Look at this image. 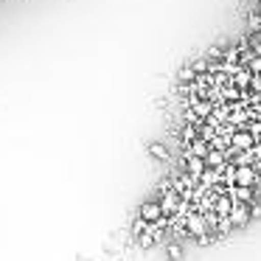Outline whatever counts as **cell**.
<instances>
[{"label": "cell", "instance_id": "cell-18", "mask_svg": "<svg viewBox=\"0 0 261 261\" xmlns=\"http://www.w3.org/2000/svg\"><path fill=\"white\" fill-rule=\"evenodd\" d=\"M253 188H255V199H258V197H261V177H258V182H255Z\"/></svg>", "mask_w": 261, "mask_h": 261}, {"label": "cell", "instance_id": "cell-11", "mask_svg": "<svg viewBox=\"0 0 261 261\" xmlns=\"http://www.w3.org/2000/svg\"><path fill=\"white\" fill-rule=\"evenodd\" d=\"M233 227H236V225L230 222V216H222L219 225H216V236H219V239H222V236H227V233H230Z\"/></svg>", "mask_w": 261, "mask_h": 261}, {"label": "cell", "instance_id": "cell-1", "mask_svg": "<svg viewBox=\"0 0 261 261\" xmlns=\"http://www.w3.org/2000/svg\"><path fill=\"white\" fill-rule=\"evenodd\" d=\"M255 143H258V138H255L250 129H236L230 135V152H250V149H255Z\"/></svg>", "mask_w": 261, "mask_h": 261}, {"label": "cell", "instance_id": "cell-12", "mask_svg": "<svg viewBox=\"0 0 261 261\" xmlns=\"http://www.w3.org/2000/svg\"><path fill=\"white\" fill-rule=\"evenodd\" d=\"M135 242H138V247H143V250H149V247H154V244H158V236H154V233H152V230H146V233H143V236H141V239H135Z\"/></svg>", "mask_w": 261, "mask_h": 261}, {"label": "cell", "instance_id": "cell-17", "mask_svg": "<svg viewBox=\"0 0 261 261\" xmlns=\"http://www.w3.org/2000/svg\"><path fill=\"white\" fill-rule=\"evenodd\" d=\"M247 23H250V29H253V31H261V14H250Z\"/></svg>", "mask_w": 261, "mask_h": 261}, {"label": "cell", "instance_id": "cell-19", "mask_svg": "<svg viewBox=\"0 0 261 261\" xmlns=\"http://www.w3.org/2000/svg\"><path fill=\"white\" fill-rule=\"evenodd\" d=\"M121 261H124V258H121Z\"/></svg>", "mask_w": 261, "mask_h": 261}, {"label": "cell", "instance_id": "cell-6", "mask_svg": "<svg viewBox=\"0 0 261 261\" xmlns=\"http://www.w3.org/2000/svg\"><path fill=\"white\" fill-rule=\"evenodd\" d=\"M199 138V124H186L180 129V143H182V149H188L194 141Z\"/></svg>", "mask_w": 261, "mask_h": 261}, {"label": "cell", "instance_id": "cell-16", "mask_svg": "<svg viewBox=\"0 0 261 261\" xmlns=\"http://www.w3.org/2000/svg\"><path fill=\"white\" fill-rule=\"evenodd\" d=\"M250 216H253V219H261V202H258V199L250 202Z\"/></svg>", "mask_w": 261, "mask_h": 261}, {"label": "cell", "instance_id": "cell-9", "mask_svg": "<svg viewBox=\"0 0 261 261\" xmlns=\"http://www.w3.org/2000/svg\"><path fill=\"white\" fill-rule=\"evenodd\" d=\"M182 152H186V154H197V158H208L211 143H208V141H202V138H197V141H194L188 149H182Z\"/></svg>", "mask_w": 261, "mask_h": 261}, {"label": "cell", "instance_id": "cell-2", "mask_svg": "<svg viewBox=\"0 0 261 261\" xmlns=\"http://www.w3.org/2000/svg\"><path fill=\"white\" fill-rule=\"evenodd\" d=\"M182 205V194L177 191V188H171V191H163L160 194V208H163L166 216H174L177 211H180Z\"/></svg>", "mask_w": 261, "mask_h": 261}, {"label": "cell", "instance_id": "cell-14", "mask_svg": "<svg viewBox=\"0 0 261 261\" xmlns=\"http://www.w3.org/2000/svg\"><path fill=\"white\" fill-rule=\"evenodd\" d=\"M197 76H199L197 70H194L191 65H186V68L180 70V76H177V79H180V82H188V85H191V82H197Z\"/></svg>", "mask_w": 261, "mask_h": 261}, {"label": "cell", "instance_id": "cell-13", "mask_svg": "<svg viewBox=\"0 0 261 261\" xmlns=\"http://www.w3.org/2000/svg\"><path fill=\"white\" fill-rule=\"evenodd\" d=\"M149 152H152V158H158V160H169V149H166L163 143H152Z\"/></svg>", "mask_w": 261, "mask_h": 261}, {"label": "cell", "instance_id": "cell-5", "mask_svg": "<svg viewBox=\"0 0 261 261\" xmlns=\"http://www.w3.org/2000/svg\"><path fill=\"white\" fill-rule=\"evenodd\" d=\"M138 216H143L146 222H158L160 216H163V208H160V199H154V202H143L141 208H138Z\"/></svg>", "mask_w": 261, "mask_h": 261}, {"label": "cell", "instance_id": "cell-4", "mask_svg": "<svg viewBox=\"0 0 261 261\" xmlns=\"http://www.w3.org/2000/svg\"><path fill=\"white\" fill-rule=\"evenodd\" d=\"M250 219H253V216H250V202H236V205H233V211H230V222H233V225L244 227Z\"/></svg>", "mask_w": 261, "mask_h": 261}, {"label": "cell", "instance_id": "cell-8", "mask_svg": "<svg viewBox=\"0 0 261 261\" xmlns=\"http://www.w3.org/2000/svg\"><path fill=\"white\" fill-rule=\"evenodd\" d=\"M233 205H236V199H233L230 194H219V199H216L214 211H216V214H219V216H230Z\"/></svg>", "mask_w": 261, "mask_h": 261}, {"label": "cell", "instance_id": "cell-7", "mask_svg": "<svg viewBox=\"0 0 261 261\" xmlns=\"http://www.w3.org/2000/svg\"><path fill=\"white\" fill-rule=\"evenodd\" d=\"M205 163H208L211 169H225L227 152H222V149H214V146H211V152H208V158H205Z\"/></svg>", "mask_w": 261, "mask_h": 261}, {"label": "cell", "instance_id": "cell-10", "mask_svg": "<svg viewBox=\"0 0 261 261\" xmlns=\"http://www.w3.org/2000/svg\"><path fill=\"white\" fill-rule=\"evenodd\" d=\"M149 227H152V222H146L143 216H135V222H132V239H141Z\"/></svg>", "mask_w": 261, "mask_h": 261}, {"label": "cell", "instance_id": "cell-15", "mask_svg": "<svg viewBox=\"0 0 261 261\" xmlns=\"http://www.w3.org/2000/svg\"><path fill=\"white\" fill-rule=\"evenodd\" d=\"M169 261H182V247L180 244H169Z\"/></svg>", "mask_w": 261, "mask_h": 261}, {"label": "cell", "instance_id": "cell-3", "mask_svg": "<svg viewBox=\"0 0 261 261\" xmlns=\"http://www.w3.org/2000/svg\"><path fill=\"white\" fill-rule=\"evenodd\" d=\"M182 160H186V171H188V174H194L197 180L205 174V169H208L205 158H197V154H186V152H182Z\"/></svg>", "mask_w": 261, "mask_h": 261}]
</instances>
